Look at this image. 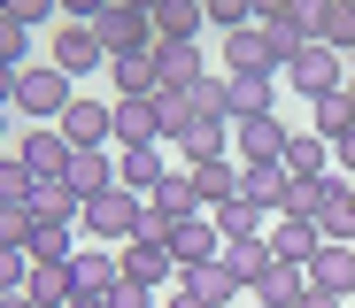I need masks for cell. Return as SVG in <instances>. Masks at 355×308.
<instances>
[{"label": "cell", "instance_id": "1", "mask_svg": "<svg viewBox=\"0 0 355 308\" xmlns=\"http://www.w3.org/2000/svg\"><path fill=\"white\" fill-rule=\"evenodd\" d=\"M8 100H16V116H31V123H62L70 100H78V78L54 70V62H31L24 78H8Z\"/></svg>", "mask_w": 355, "mask_h": 308}, {"label": "cell", "instance_id": "2", "mask_svg": "<svg viewBox=\"0 0 355 308\" xmlns=\"http://www.w3.org/2000/svg\"><path fill=\"white\" fill-rule=\"evenodd\" d=\"M139 216H147V201L139 193H124V185H108L101 201H85V231H93V246H132L139 239Z\"/></svg>", "mask_w": 355, "mask_h": 308}, {"label": "cell", "instance_id": "3", "mask_svg": "<svg viewBox=\"0 0 355 308\" xmlns=\"http://www.w3.org/2000/svg\"><path fill=\"white\" fill-rule=\"evenodd\" d=\"M8 154H16V162H24L39 185H62V177H70V162H78V147L62 139V123H31V132H24Z\"/></svg>", "mask_w": 355, "mask_h": 308}, {"label": "cell", "instance_id": "4", "mask_svg": "<svg viewBox=\"0 0 355 308\" xmlns=\"http://www.w3.org/2000/svg\"><path fill=\"white\" fill-rule=\"evenodd\" d=\"M93 39L108 54H139V46H155V16L139 0H108V8H93Z\"/></svg>", "mask_w": 355, "mask_h": 308}, {"label": "cell", "instance_id": "5", "mask_svg": "<svg viewBox=\"0 0 355 308\" xmlns=\"http://www.w3.org/2000/svg\"><path fill=\"white\" fill-rule=\"evenodd\" d=\"M293 93H302V100H324V93H347V54H332V46H302V54H293Z\"/></svg>", "mask_w": 355, "mask_h": 308}, {"label": "cell", "instance_id": "6", "mask_svg": "<svg viewBox=\"0 0 355 308\" xmlns=\"http://www.w3.org/2000/svg\"><path fill=\"white\" fill-rule=\"evenodd\" d=\"M46 62H54V70H70V78H85V70H108V46L93 39V24H85V16H70V24H54Z\"/></svg>", "mask_w": 355, "mask_h": 308}, {"label": "cell", "instance_id": "7", "mask_svg": "<svg viewBox=\"0 0 355 308\" xmlns=\"http://www.w3.org/2000/svg\"><path fill=\"white\" fill-rule=\"evenodd\" d=\"M155 78H162V93H193L209 78L201 39H155Z\"/></svg>", "mask_w": 355, "mask_h": 308}, {"label": "cell", "instance_id": "8", "mask_svg": "<svg viewBox=\"0 0 355 308\" xmlns=\"http://www.w3.org/2000/svg\"><path fill=\"white\" fill-rule=\"evenodd\" d=\"M286 132H293L286 116H240V123H232V154H240V170L278 162V154H286Z\"/></svg>", "mask_w": 355, "mask_h": 308}, {"label": "cell", "instance_id": "9", "mask_svg": "<svg viewBox=\"0 0 355 308\" xmlns=\"http://www.w3.org/2000/svg\"><path fill=\"white\" fill-rule=\"evenodd\" d=\"M62 139L85 154V147H116V100H93V93H78L70 100V116H62Z\"/></svg>", "mask_w": 355, "mask_h": 308}, {"label": "cell", "instance_id": "10", "mask_svg": "<svg viewBox=\"0 0 355 308\" xmlns=\"http://www.w3.org/2000/svg\"><path fill=\"white\" fill-rule=\"evenodd\" d=\"M124 147H170V123L155 100H116V154Z\"/></svg>", "mask_w": 355, "mask_h": 308}, {"label": "cell", "instance_id": "11", "mask_svg": "<svg viewBox=\"0 0 355 308\" xmlns=\"http://www.w3.org/2000/svg\"><path fill=\"white\" fill-rule=\"evenodd\" d=\"M162 177H170V147H124V154H116V185L139 193V201H155Z\"/></svg>", "mask_w": 355, "mask_h": 308}, {"label": "cell", "instance_id": "12", "mask_svg": "<svg viewBox=\"0 0 355 308\" xmlns=\"http://www.w3.org/2000/svg\"><path fill=\"white\" fill-rule=\"evenodd\" d=\"M302 270H309V285H317V293H332V300H355V246H332V239H324L317 255L302 262Z\"/></svg>", "mask_w": 355, "mask_h": 308}, {"label": "cell", "instance_id": "13", "mask_svg": "<svg viewBox=\"0 0 355 308\" xmlns=\"http://www.w3.org/2000/svg\"><path fill=\"white\" fill-rule=\"evenodd\" d=\"M224 255V231L209 216H186V224H170V262L178 270H193V262H216Z\"/></svg>", "mask_w": 355, "mask_h": 308}, {"label": "cell", "instance_id": "14", "mask_svg": "<svg viewBox=\"0 0 355 308\" xmlns=\"http://www.w3.org/2000/svg\"><path fill=\"white\" fill-rule=\"evenodd\" d=\"M108 85H116V100H155V93H162V78H155V46H139V54H108Z\"/></svg>", "mask_w": 355, "mask_h": 308}, {"label": "cell", "instance_id": "15", "mask_svg": "<svg viewBox=\"0 0 355 308\" xmlns=\"http://www.w3.org/2000/svg\"><path fill=\"white\" fill-rule=\"evenodd\" d=\"M116 262H124V278H132V285H147V293H170V285H178L170 246H139V239H132V246H116Z\"/></svg>", "mask_w": 355, "mask_h": 308}, {"label": "cell", "instance_id": "16", "mask_svg": "<svg viewBox=\"0 0 355 308\" xmlns=\"http://www.w3.org/2000/svg\"><path fill=\"white\" fill-rule=\"evenodd\" d=\"M216 62H224V78H278V70H270V54H263V31H255V24H248V31H224Z\"/></svg>", "mask_w": 355, "mask_h": 308}, {"label": "cell", "instance_id": "17", "mask_svg": "<svg viewBox=\"0 0 355 308\" xmlns=\"http://www.w3.org/2000/svg\"><path fill=\"white\" fill-rule=\"evenodd\" d=\"M263 239H270V255H278V262H309L317 246H324L317 216H270V231H263Z\"/></svg>", "mask_w": 355, "mask_h": 308}, {"label": "cell", "instance_id": "18", "mask_svg": "<svg viewBox=\"0 0 355 308\" xmlns=\"http://www.w3.org/2000/svg\"><path fill=\"white\" fill-rule=\"evenodd\" d=\"M178 285H186V293H201L209 308H240V293H248L240 278L224 270V255H216V262H193V270H178Z\"/></svg>", "mask_w": 355, "mask_h": 308}, {"label": "cell", "instance_id": "19", "mask_svg": "<svg viewBox=\"0 0 355 308\" xmlns=\"http://www.w3.org/2000/svg\"><path fill=\"white\" fill-rule=\"evenodd\" d=\"M317 231H324L332 246H355V177H340V170H332V185H324V216H317Z\"/></svg>", "mask_w": 355, "mask_h": 308}, {"label": "cell", "instance_id": "20", "mask_svg": "<svg viewBox=\"0 0 355 308\" xmlns=\"http://www.w3.org/2000/svg\"><path fill=\"white\" fill-rule=\"evenodd\" d=\"M286 177H332V147L309 132V123H293V132H286Z\"/></svg>", "mask_w": 355, "mask_h": 308}, {"label": "cell", "instance_id": "21", "mask_svg": "<svg viewBox=\"0 0 355 308\" xmlns=\"http://www.w3.org/2000/svg\"><path fill=\"white\" fill-rule=\"evenodd\" d=\"M286 193H293L286 162H255V170H240V201H255L263 216H278V208H286Z\"/></svg>", "mask_w": 355, "mask_h": 308}, {"label": "cell", "instance_id": "22", "mask_svg": "<svg viewBox=\"0 0 355 308\" xmlns=\"http://www.w3.org/2000/svg\"><path fill=\"white\" fill-rule=\"evenodd\" d=\"M147 16H155V39H201V24H209L201 0H147Z\"/></svg>", "mask_w": 355, "mask_h": 308}, {"label": "cell", "instance_id": "23", "mask_svg": "<svg viewBox=\"0 0 355 308\" xmlns=\"http://www.w3.org/2000/svg\"><path fill=\"white\" fill-rule=\"evenodd\" d=\"M186 177H193L201 208H224V201H240V162H232V154H224V162H193Z\"/></svg>", "mask_w": 355, "mask_h": 308}, {"label": "cell", "instance_id": "24", "mask_svg": "<svg viewBox=\"0 0 355 308\" xmlns=\"http://www.w3.org/2000/svg\"><path fill=\"white\" fill-rule=\"evenodd\" d=\"M70 270H78V293H108L116 278H124V262H116V246H78V255H70Z\"/></svg>", "mask_w": 355, "mask_h": 308}, {"label": "cell", "instance_id": "25", "mask_svg": "<svg viewBox=\"0 0 355 308\" xmlns=\"http://www.w3.org/2000/svg\"><path fill=\"white\" fill-rule=\"evenodd\" d=\"M62 185H70L78 201H101L108 185H116V162H108V147H85V154L70 162V177H62Z\"/></svg>", "mask_w": 355, "mask_h": 308}, {"label": "cell", "instance_id": "26", "mask_svg": "<svg viewBox=\"0 0 355 308\" xmlns=\"http://www.w3.org/2000/svg\"><path fill=\"white\" fill-rule=\"evenodd\" d=\"M302 293H309V270H302V262H270V270L255 278V300H263V308H293Z\"/></svg>", "mask_w": 355, "mask_h": 308}, {"label": "cell", "instance_id": "27", "mask_svg": "<svg viewBox=\"0 0 355 308\" xmlns=\"http://www.w3.org/2000/svg\"><path fill=\"white\" fill-rule=\"evenodd\" d=\"M178 154H186V170L193 162H224L232 154V123H186L178 132Z\"/></svg>", "mask_w": 355, "mask_h": 308}, {"label": "cell", "instance_id": "28", "mask_svg": "<svg viewBox=\"0 0 355 308\" xmlns=\"http://www.w3.org/2000/svg\"><path fill=\"white\" fill-rule=\"evenodd\" d=\"M232 93V123L240 116H278V78H224Z\"/></svg>", "mask_w": 355, "mask_h": 308}, {"label": "cell", "instance_id": "29", "mask_svg": "<svg viewBox=\"0 0 355 308\" xmlns=\"http://www.w3.org/2000/svg\"><path fill=\"white\" fill-rule=\"evenodd\" d=\"M309 132H317L324 147L355 139V108H347V93H324V100H309Z\"/></svg>", "mask_w": 355, "mask_h": 308}, {"label": "cell", "instance_id": "30", "mask_svg": "<svg viewBox=\"0 0 355 308\" xmlns=\"http://www.w3.org/2000/svg\"><path fill=\"white\" fill-rule=\"evenodd\" d=\"M317 46H332V54H347L355 46V0H317V31H309Z\"/></svg>", "mask_w": 355, "mask_h": 308}, {"label": "cell", "instance_id": "31", "mask_svg": "<svg viewBox=\"0 0 355 308\" xmlns=\"http://www.w3.org/2000/svg\"><path fill=\"white\" fill-rule=\"evenodd\" d=\"M147 208H162L170 224H186V216H209V208H201V193H193V177H186V170H170V177L155 185V201H147Z\"/></svg>", "mask_w": 355, "mask_h": 308}, {"label": "cell", "instance_id": "32", "mask_svg": "<svg viewBox=\"0 0 355 308\" xmlns=\"http://www.w3.org/2000/svg\"><path fill=\"white\" fill-rule=\"evenodd\" d=\"M209 224L224 231V246H232V239H263V231H270V216H263L255 201H224V208H209Z\"/></svg>", "mask_w": 355, "mask_h": 308}, {"label": "cell", "instance_id": "33", "mask_svg": "<svg viewBox=\"0 0 355 308\" xmlns=\"http://www.w3.org/2000/svg\"><path fill=\"white\" fill-rule=\"evenodd\" d=\"M270 262H278V255H270V239H232V246H224V270L240 278V285H255Z\"/></svg>", "mask_w": 355, "mask_h": 308}, {"label": "cell", "instance_id": "34", "mask_svg": "<svg viewBox=\"0 0 355 308\" xmlns=\"http://www.w3.org/2000/svg\"><path fill=\"white\" fill-rule=\"evenodd\" d=\"M324 185H332V177H293V193H286L278 216H324Z\"/></svg>", "mask_w": 355, "mask_h": 308}, {"label": "cell", "instance_id": "35", "mask_svg": "<svg viewBox=\"0 0 355 308\" xmlns=\"http://www.w3.org/2000/svg\"><path fill=\"white\" fill-rule=\"evenodd\" d=\"M101 308H162V293H147V285H132V278H116V285L101 293Z\"/></svg>", "mask_w": 355, "mask_h": 308}, {"label": "cell", "instance_id": "36", "mask_svg": "<svg viewBox=\"0 0 355 308\" xmlns=\"http://www.w3.org/2000/svg\"><path fill=\"white\" fill-rule=\"evenodd\" d=\"M209 24H216V31H248L255 8H248V0H209Z\"/></svg>", "mask_w": 355, "mask_h": 308}, {"label": "cell", "instance_id": "37", "mask_svg": "<svg viewBox=\"0 0 355 308\" xmlns=\"http://www.w3.org/2000/svg\"><path fill=\"white\" fill-rule=\"evenodd\" d=\"M0 239H8V246H31V239H39L31 208H0Z\"/></svg>", "mask_w": 355, "mask_h": 308}, {"label": "cell", "instance_id": "38", "mask_svg": "<svg viewBox=\"0 0 355 308\" xmlns=\"http://www.w3.org/2000/svg\"><path fill=\"white\" fill-rule=\"evenodd\" d=\"M8 24H24V31H39V24H54V8H46V0H16V8H8Z\"/></svg>", "mask_w": 355, "mask_h": 308}, {"label": "cell", "instance_id": "39", "mask_svg": "<svg viewBox=\"0 0 355 308\" xmlns=\"http://www.w3.org/2000/svg\"><path fill=\"white\" fill-rule=\"evenodd\" d=\"M139 246H170V216H162V208L139 216Z\"/></svg>", "mask_w": 355, "mask_h": 308}, {"label": "cell", "instance_id": "40", "mask_svg": "<svg viewBox=\"0 0 355 308\" xmlns=\"http://www.w3.org/2000/svg\"><path fill=\"white\" fill-rule=\"evenodd\" d=\"M162 308H209V300H201V293H186V285H170V293H162Z\"/></svg>", "mask_w": 355, "mask_h": 308}, {"label": "cell", "instance_id": "41", "mask_svg": "<svg viewBox=\"0 0 355 308\" xmlns=\"http://www.w3.org/2000/svg\"><path fill=\"white\" fill-rule=\"evenodd\" d=\"M0 308H46V300H39L31 285H16V293H0Z\"/></svg>", "mask_w": 355, "mask_h": 308}, {"label": "cell", "instance_id": "42", "mask_svg": "<svg viewBox=\"0 0 355 308\" xmlns=\"http://www.w3.org/2000/svg\"><path fill=\"white\" fill-rule=\"evenodd\" d=\"M293 308H347V300H332V293H317V285H309V293L293 300Z\"/></svg>", "mask_w": 355, "mask_h": 308}, {"label": "cell", "instance_id": "43", "mask_svg": "<svg viewBox=\"0 0 355 308\" xmlns=\"http://www.w3.org/2000/svg\"><path fill=\"white\" fill-rule=\"evenodd\" d=\"M70 308H101V300H93V293H78V300H70Z\"/></svg>", "mask_w": 355, "mask_h": 308}, {"label": "cell", "instance_id": "44", "mask_svg": "<svg viewBox=\"0 0 355 308\" xmlns=\"http://www.w3.org/2000/svg\"><path fill=\"white\" fill-rule=\"evenodd\" d=\"M347 108H355V78H347Z\"/></svg>", "mask_w": 355, "mask_h": 308}, {"label": "cell", "instance_id": "45", "mask_svg": "<svg viewBox=\"0 0 355 308\" xmlns=\"http://www.w3.org/2000/svg\"><path fill=\"white\" fill-rule=\"evenodd\" d=\"M347 62H355V46H347ZM347 78H355V70H347Z\"/></svg>", "mask_w": 355, "mask_h": 308}, {"label": "cell", "instance_id": "46", "mask_svg": "<svg viewBox=\"0 0 355 308\" xmlns=\"http://www.w3.org/2000/svg\"><path fill=\"white\" fill-rule=\"evenodd\" d=\"M347 308H355V300H347Z\"/></svg>", "mask_w": 355, "mask_h": 308}, {"label": "cell", "instance_id": "47", "mask_svg": "<svg viewBox=\"0 0 355 308\" xmlns=\"http://www.w3.org/2000/svg\"><path fill=\"white\" fill-rule=\"evenodd\" d=\"M255 308H263V300H255Z\"/></svg>", "mask_w": 355, "mask_h": 308}]
</instances>
